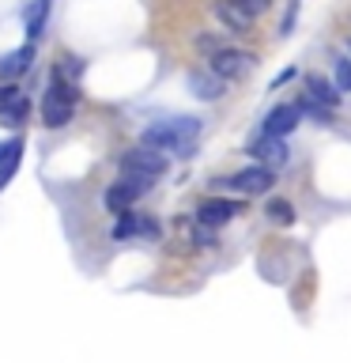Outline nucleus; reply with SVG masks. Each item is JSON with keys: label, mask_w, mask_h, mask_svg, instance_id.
Here are the masks:
<instances>
[{"label": "nucleus", "mask_w": 351, "mask_h": 363, "mask_svg": "<svg viewBox=\"0 0 351 363\" xmlns=\"http://www.w3.org/2000/svg\"><path fill=\"white\" fill-rule=\"evenodd\" d=\"M197 136H200V121L197 118H166V121H155L140 133V144L155 147V152H170L178 159H189L192 147H197Z\"/></svg>", "instance_id": "obj_1"}, {"label": "nucleus", "mask_w": 351, "mask_h": 363, "mask_svg": "<svg viewBox=\"0 0 351 363\" xmlns=\"http://www.w3.org/2000/svg\"><path fill=\"white\" fill-rule=\"evenodd\" d=\"M76 102H79L76 84H72V79H64V76H57V72H53L50 91L42 95V121L50 125V129H61V125L72 121Z\"/></svg>", "instance_id": "obj_2"}, {"label": "nucleus", "mask_w": 351, "mask_h": 363, "mask_svg": "<svg viewBox=\"0 0 351 363\" xmlns=\"http://www.w3.org/2000/svg\"><path fill=\"white\" fill-rule=\"evenodd\" d=\"M151 182H155V178H144V174H125V170H121V178L113 182L110 189H106V197H102V201H106V208H110V212L125 216V212H132V204L140 201L147 189H151Z\"/></svg>", "instance_id": "obj_3"}, {"label": "nucleus", "mask_w": 351, "mask_h": 363, "mask_svg": "<svg viewBox=\"0 0 351 363\" xmlns=\"http://www.w3.org/2000/svg\"><path fill=\"white\" fill-rule=\"evenodd\" d=\"M121 170L125 174H144V178H163L170 170V159L163 152H155V147H129V152L121 155Z\"/></svg>", "instance_id": "obj_4"}, {"label": "nucleus", "mask_w": 351, "mask_h": 363, "mask_svg": "<svg viewBox=\"0 0 351 363\" xmlns=\"http://www.w3.org/2000/svg\"><path fill=\"white\" fill-rule=\"evenodd\" d=\"M257 65V57L253 53H246V50H234V45H226V50H219L215 57H208V68L219 79H226V84H234V79H242L249 76V68Z\"/></svg>", "instance_id": "obj_5"}, {"label": "nucleus", "mask_w": 351, "mask_h": 363, "mask_svg": "<svg viewBox=\"0 0 351 363\" xmlns=\"http://www.w3.org/2000/svg\"><path fill=\"white\" fill-rule=\"evenodd\" d=\"M272 182H276V170L265 167V163H257V167L238 170L234 178H223L219 186L238 189V193H246V197H260V193H268V189H272Z\"/></svg>", "instance_id": "obj_6"}, {"label": "nucleus", "mask_w": 351, "mask_h": 363, "mask_svg": "<svg viewBox=\"0 0 351 363\" xmlns=\"http://www.w3.org/2000/svg\"><path fill=\"white\" fill-rule=\"evenodd\" d=\"M249 155L257 159V163L265 167H283L291 159V147L283 136H268V133H257L253 140H249Z\"/></svg>", "instance_id": "obj_7"}, {"label": "nucleus", "mask_w": 351, "mask_h": 363, "mask_svg": "<svg viewBox=\"0 0 351 363\" xmlns=\"http://www.w3.org/2000/svg\"><path fill=\"white\" fill-rule=\"evenodd\" d=\"M299 121H302V106H299V102H283V106L268 110L260 133H268V136H291L294 129H299Z\"/></svg>", "instance_id": "obj_8"}, {"label": "nucleus", "mask_w": 351, "mask_h": 363, "mask_svg": "<svg viewBox=\"0 0 351 363\" xmlns=\"http://www.w3.org/2000/svg\"><path fill=\"white\" fill-rule=\"evenodd\" d=\"M238 212H242V201L208 197V201H200V208H197V223H204V227H219V223H231Z\"/></svg>", "instance_id": "obj_9"}, {"label": "nucleus", "mask_w": 351, "mask_h": 363, "mask_svg": "<svg viewBox=\"0 0 351 363\" xmlns=\"http://www.w3.org/2000/svg\"><path fill=\"white\" fill-rule=\"evenodd\" d=\"M212 16L223 23V30H231V34H246L249 27H253V16H249L246 8H238L234 0H215L212 4Z\"/></svg>", "instance_id": "obj_10"}, {"label": "nucleus", "mask_w": 351, "mask_h": 363, "mask_svg": "<svg viewBox=\"0 0 351 363\" xmlns=\"http://www.w3.org/2000/svg\"><path fill=\"white\" fill-rule=\"evenodd\" d=\"M189 87H192V95H197V99L212 102V99H219L226 91V79H219L212 68H197V72H189Z\"/></svg>", "instance_id": "obj_11"}, {"label": "nucleus", "mask_w": 351, "mask_h": 363, "mask_svg": "<svg viewBox=\"0 0 351 363\" xmlns=\"http://www.w3.org/2000/svg\"><path fill=\"white\" fill-rule=\"evenodd\" d=\"M136 235H159V223L155 220H144V216H136V212H125L121 220H117V227H113V238L117 242H125V238H136Z\"/></svg>", "instance_id": "obj_12"}, {"label": "nucleus", "mask_w": 351, "mask_h": 363, "mask_svg": "<svg viewBox=\"0 0 351 363\" xmlns=\"http://www.w3.org/2000/svg\"><path fill=\"white\" fill-rule=\"evenodd\" d=\"M30 61H34V45L30 42L19 45V50H11V53H4L0 57V79H19L30 68Z\"/></svg>", "instance_id": "obj_13"}, {"label": "nucleus", "mask_w": 351, "mask_h": 363, "mask_svg": "<svg viewBox=\"0 0 351 363\" xmlns=\"http://www.w3.org/2000/svg\"><path fill=\"white\" fill-rule=\"evenodd\" d=\"M313 102H321V106H328L333 110L336 102H340V87L336 84H328V79H321V76H310V91H306Z\"/></svg>", "instance_id": "obj_14"}, {"label": "nucleus", "mask_w": 351, "mask_h": 363, "mask_svg": "<svg viewBox=\"0 0 351 363\" xmlns=\"http://www.w3.org/2000/svg\"><path fill=\"white\" fill-rule=\"evenodd\" d=\"M45 16H50V0H34V4L27 8V38H30V42L42 34Z\"/></svg>", "instance_id": "obj_15"}, {"label": "nucleus", "mask_w": 351, "mask_h": 363, "mask_svg": "<svg viewBox=\"0 0 351 363\" xmlns=\"http://www.w3.org/2000/svg\"><path fill=\"white\" fill-rule=\"evenodd\" d=\"M268 220L272 223H283V227H291L294 223V204L291 201H283V197H276V201H268Z\"/></svg>", "instance_id": "obj_16"}, {"label": "nucleus", "mask_w": 351, "mask_h": 363, "mask_svg": "<svg viewBox=\"0 0 351 363\" xmlns=\"http://www.w3.org/2000/svg\"><path fill=\"white\" fill-rule=\"evenodd\" d=\"M27 110H30V102L19 95V99L11 102V106H8L4 113H0V125H4V129H16V125H23V118H27Z\"/></svg>", "instance_id": "obj_17"}, {"label": "nucleus", "mask_w": 351, "mask_h": 363, "mask_svg": "<svg viewBox=\"0 0 351 363\" xmlns=\"http://www.w3.org/2000/svg\"><path fill=\"white\" fill-rule=\"evenodd\" d=\"M299 106H302V113H310V118H313V121H321V125H328V121H333V110H328V106H321V102H313L310 95H306V99H299Z\"/></svg>", "instance_id": "obj_18"}, {"label": "nucleus", "mask_w": 351, "mask_h": 363, "mask_svg": "<svg viewBox=\"0 0 351 363\" xmlns=\"http://www.w3.org/2000/svg\"><path fill=\"white\" fill-rule=\"evenodd\" d=\"M336 87L344 91V95L351 91V57H340L336 61Z\"/></svg>", "instance_id": "obj_19"}, {"label": "nucleus", "mask_w": 351, "mask_h": 363, "mask_svg": "<svg viewBox=\"0 0 351 363\" xmlns=\"http://www.w3.org/2000/svg\"><path fill=\"white\" fill-rule=\"evenodd\" d=\"M23 95V91L16 87V84H0V113H4L8 106H11V102H16Z\"/></svg>", "instance_id": "obj_20"}, {"label": "nucleus", "mask_w": 351, "mask_h": 363, "mask_svg": "<svg viewBox=\"0 0 351 363\" xmlns=\"http://www.w3.org/2000/svg\"><path fill=\"white\" fill-rule=\"evenodd\" d=\"M234 4H238V8H246L249 16L257 19V16H265V11H268V4H272V0H234Z\"/></svg>", "instance_id": "obj_21"}, {"label": "nucleus", "mask_w": 351, "mask_h": 363, "mask_svg": "<svg viewBox=\"0 0 351 363\" xmlns=\"http://www.w3.org/2000/svg\"><path fill=\"white\" fill-rule=\"evenodd\" d=\"M79 72H84V61H76V57H64L57 65V76H79Z\"/></svg>", "instance_id": "obj_22"}, {"label": "nucleus", "mask_w": 351, "mask_h": 363, "mask_svg": "<svg viewBox=\"0 0 351 363\" xmlns=\"http://www.w3.org/2000/svg\"><path fill=\"white\" fill-rule=\"evenodd\" d=\"M19 152H23V140H4L0 144V167H4L11 155H19Z\"/></svg>", "instance_id": "obj_23"}, {"label": "nucleus", "mask_w": 351, "mask_h": 363, "mask_svg": "<svg viewBox=\"0 0 351 363\" xmlns=\"http://www.w3.org/2000/svg\"><path fill=\"white\" fill-rule=\"evenodd\" d=\"M294 76V68H283V72L276 76V79H272V87H280V84H287V79Z\"/></svg>", "instance_id": "obj_24"}, {"label": "nucleus", "mask_w": 351, "mask_h": 363, "mask_svg": "<svg viewBox=\"0 0 351 363\" xmlns=\"http://www.w3.org/2000/svg\"><path fill=\"white\" fill-rule=\"evenodd\" d=\"M347 50H351V42H347Z\"/></svg>", "instance_id": "obj_25"}]
</instances>
